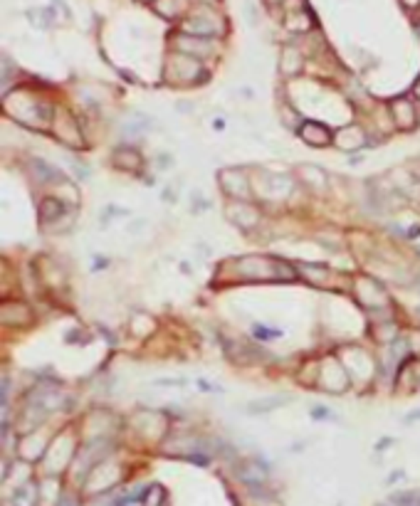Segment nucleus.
I'll use <instances>...</instances> for the list:
<instances>
[{"label":"nucleus","instance_id":"nucleus-11","mask_svg":"<svg viewBox=\"0 0 420 506\" xmlns=\"http://www.w3.org/2000/svg\"><path fill=\"white\" fill-rule=\"evenodd\" d=\"M242 482H247V484L252 487H260L265 479H267V472H265V467H257V464H247L245 472L240 474Z\"/></svg>","mask_w":420,"mask_h":506},{"label":"nucleus","instance_id":"nucleus-1","mask_svg":"<svg viewBox=\"0 0 420 506\" xmlns=\"http://www.w3.org/2000/svg\"><path fill=\"white\" fill-rule=\"evenodd\" d=\"M220 185L228 196H233L235 200H247L250 198V178L242 175V171H223L220 173Z\"/></svg>","mask_w":420,"mask_h":506},{"label":"nucleus","instance_id":"nucleus-18","mask_svg":"<svg viewBox=\"0 0 420 506\" xmlns=\"http://www.w3.org/2000/svg\"><path fill=\"white\" fill-rule=\"evenodd\" d=\"M146 3H148V0H146Z\"/></svg>","mask_w":420,"mask_h":506},{"label":"nucleus","instance_id":"nucleus-9","mask_svg":"<svg viewBox=\"0 0 420 506\" xmlns=\"http://www.w3.org/2000/svg\"><path fill=\"white\" fill-rule=\"evenodd\" d=\"M290 403V397H262V400H255V403L247 405V413L250 415H262V413H270V410L279 408V405H287Z\"/></svg>","mask_w":420,"mask_h":506},{"label":"nucleus","instance_id":"nucleus-7","mask_svg":"<svg viewBox=\"0 0 420 506\" xmlns=\"http://www.w3.org/2000/svg\"><path fill=\"white\" fill-rule=\"evenodd\" d=\"M30 168L35 171V178L42 180V183H55V180H62L60 171H57L55 166L40 161V158H33V161H30Z\"/></svg>","mask_w":420,"mask_h":506},{"label":"nucleus","instance_id":"nucleus-15","mask_svg":"<svg viewBox=\"0 0 420 506\" xmlns=\"http://www.w3.org/2000/svg\"><path fill=\"white\" fill-rule=\"evenodd\" d=\"M400 3H403L405 8H418L420 6V0H400Z\"/></svg>","mask_w":420,"mask_h":506},{"label":"nucleus","instance_id":"nucleus-5","mask_svg":"<svg viewBox=\"0 0 420 506\" xmlns=\"http://www.w3.org/2000/svg\"><path fill=\"white\" fill-rule=\"evenodd\" d=\"M114 166L121 171H139L141 168V156L137 151H131V148H116Z\"/></svg>","mask_w":420,"mask_h":506},{"label":"nucleus","instance_id":"nucleus-13","mask_svg":"<svg viewBox=\"0 0 420 506\" xmlns=\"http://www.w3.org/2000/svg\"><path fill=\"white\" fill-rule=\"evenodd\" d=\"M282 336V331H277V329H265V326H255V338H260V341H274V338Z\"/></svg>","mask_w":420,"mask_h":506},{"label":"nucleus","instance_id":"nucleus-10","mask_svg":"<svg viewBox=\"0 0 420 506\" xmlns=\"http://www.w3.org/2000/svg\"><path fill=\"white\" fill-rule=\"evenodd\" d=\"M176 47L178 49H186V52H193V55H198V57H203V55H208L210 52V45L205 42L203 38H178L176 40Z\"/></svg>","mask_w":420,"mask_h":506},{"label":"nucleus","instance_id":"nucleus-12","mask_svg":"<svg viewBox=\"0 0 420 506\" xmlns=\"http://www.w3.org/2000/svg\"><path fill=\"white\" fill-rule=\"evenodd\" d=\"M35 501V487H25V489H17L13 496V504L15 506H33Z\"/></svg>","mask_w":420,"mask_h":506},{"label":"nucleus","instance_id":"nucleus-6","mask_svg":"<svg viewBox=\"0 0 420 506\" xmlns=\"http://www.w3.org/2000/svg\"><path fill=\"white\" fill-rule=\"evenodd\" d=\"M183 30H186V33H191V35H196V38H208V35L220 33V28H215L213 22L203 20V17H198V15L188 17V20L183 22Z\"/></svg>","mask_w":420,"mask_h":506},{"label":"nucleus","instance_id":"nucleus-16","mask_svg":"<svg viewBox=\"0 0 420 506\" xmlns=\"http://www.w3.org/2000/svg\"><path fill=\"white\" fill-rule=\"evenodd\" d=\"M413 97H418L420 99V79L415 82V87H413Z\"/></svg>","mask_w":420,"mask_h":506},{"label":"nucleus","instance_id":"nucleus-8","mask_svg":"<svg viewBox=\"0 0 420 506\" xmlns=\"http://www.w3.org/2000/svg\"><path fill=\"white\" fill-rule=\"evenodd\" d=\"M65 212H67V207L60 198H45V200L40 203V215H42V220H57V218H62Z\"/></svg>","mask_w":420,"mask_h":506},{"label":"nucleus","instance_id":"nucleus-3","mask_svg":"<svg viewBox=\"0 0 420 506\" xmlns=\"http://www.w3.org/2000/svg\"><path fill=\"white\" fill-rule=\"evenodd\" d=\"M198 72H201V67H198V62L193 60L191 55H176L169 67V74L173 77V79H178V82H188V79H191L193 74H198Z\"/></svg>","mask_w":420,"mask_h":506},{"label":"nucleus","instance_id":"nucleus-4","mask_svg":"<svg viewBox=\"0 0 420 506\" xmlns=\"http://www.w3.org/2000/svg\"><path fill=\"white\" fill-rule=\"evenodd\" d=\"M300 136L304 139L309 146H327V143L332 141V134H329L322 124H317V121H306V124L300 129Z\"/></svg>","mask_w":420,"mask_h":506},{"label":"nucleus","instance_id":"nucleus-17","mask_svg":"<svg viewBox=\"0 0 420 506\" xmlns=\"http://www.w3.org/2000/svg\"><path fill=\"white\" fill-rule=\"evenodd\" d=\"M383 506H388V504H383Z\"/></svg>","mask_w":420,"mask_h":506},{"label":"nucleus","instance_id":"nucleus-14","mask_svg":"<svg viewBox=\"0 0 420 506\" xmlns=\"http://www.w3.org/2000/svg\"><path fill=\"white\" fill-rule=\"evenodd\" d=\"M311 418H317V420H327V418H332V413H329L327 408H314V410H311Z\"/></svg>","mask_w":420,"mask_h":506},{"label":"nucleus","instance_id":"nucleus-2","mask_svg":"<svg viewBox=\"0 0 420 506\" xmlns=\"http://www.w3.org/2000/svg\"><path fill=\"white\" fill-rule=\"evenodd\" d=\"M391 116L393 121H396V126L403 131H410L415 129V124H418V114H415V106L410 99L405 97H398L391 102Z\"/></svg>","mask_w":420,"mask_h":506}]
</instances>
